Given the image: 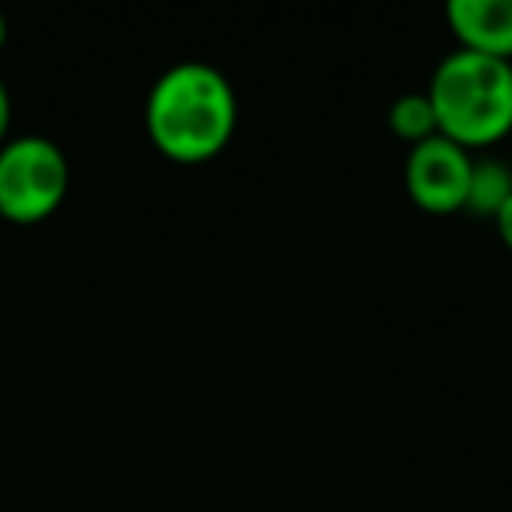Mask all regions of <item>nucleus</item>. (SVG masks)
<instances>
[{"label":"nucleus","instance_id":"1","mask_svg":"<svg viewBox=\"0 0 512 512\" xmlns=\"http://www.w3.org/2000/svg\"><path fill=\"white\" fill-rule=\"evenodd\" d=\"M144 127L155 151L169 162H211L232 144L239 127V99L232 81L200 60L169 67L148 92Z\"/></svg>","mask_w":512,"mask_h":512},{"label":"nucleus","instance_id":"2","mask_svg":"<svg viewBox=\"0 0 512 512\" xmlns=\"http://www.w3.org/2000/svg\"><path fill=\"white\" fill-rule=\"evenodd\" d=\"M439 137L463 151L491 148L512 134V64L453 50L425 88Z\"/></svg>","mask_w":512,"mask_h":512},{"label":"nucleus","instance_id":"3","mask_svg":"<svg viewBox=\"0 0 512 512\" xmlns=\"http://www.w3.org/2000/svg\"><path fill=\"white\" fill-rule=\"evenodd\" d=\"M71 190V165L43 134L11 137L0 148V221L39 225L53 218Z\"/></svg>","mask_w":512,"mask_h":512},{"label":"nucleus","instance_id":"4","mask_svg":"<svg viewBox=\"0 0 512 512\" xmlns=\"http://www.w3.org/2000/svg\"><path fill=\"white\" fill-rule=\"evenodd\" d=\"M470 172H474L470 151H463L460 144L435 134L407 151V162H404L407 197L425 214H456L467 207Z\"/></svg>","mask_w":512,"mask_h":512},{"label":"nucleus","instance_id":"5","mask_svg":"<svg viewBox=\"0 0 512 512\" xmlns=\"http://www.w3.org/2000/svg\"><path fill=\"white\" fill-rule=\"evenodd\" d=\"M446 25L456 50L512 64V0H449Z\"/></svg>","mask_w":512,"mask_h":512},{"label":"nucleus","instance_id":"6","mask_svg":"<svg viewBox=\"0 0 512 512\" xmlns=\"http://www.w3.org/2000/svg\"><path fill=\"white\" fill-rule=\"evenodd\" d=\"M509 197H512L509 165H505L502 158H481V162H474L467 207H463V211L477 214V218H498V211H502Z\"/></svg>","mask_w":512,"mask_h":512},{"label":"nucleus","instance_id":"7","mask_svg":"<svg viewBox=\"0 0 512 512\" xmlns=\"http://www.w3.org/2000/svg\"><path fill=\"white\" fill-rule=\"evenodd\" d=\"M390 134L397 137V141H404L407 148H414V144H421V141H428V137L439 134L432 102H428L425 92L400 95V99L393 102L390 106Z\"/></svg>","mask_w":512,"mask_h":512},{"label":"nucleus","instance_id":"8","mask_svg":"<svg viewBox=\"0 0 512 512\" xmlns=\"http://www.w3.org/2000/svg\"><path fill=\"white\" fill-rule=\"evenodd\" d=\"M11 141V95L8 85L0 81V148Z\"/></svg>","mask_w":512,"mask_h":512},{"label":"nucleus","instance_id":"9","mask_svg":"<svg viewBox=\"0 0 512 512\" xmlns=\"http://www.w3.org/2000/svg\"><path fill=\"white\" fill-rule=\"evenodd\" d=\"M495 228H498V235H502L505 249H509V253H512V197L505 200V207H502V211H498Z\"/></svg>","mask_w":512,"mask_h":512},{"label":"nucleus","instance_id":"10","mask_svg":"<svg viewBox=\"0 0 512 512\" xmlns=\"http://www.w3.org/2000/svg\"><path fill=\"white\" fill-rule=\"evenodd\" d=\"M4 43H8V22H4V15H0V50H4Z\"/></svg>","mask_w":512,"mask_h":512}]
</instances>
